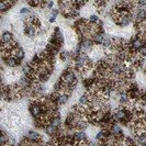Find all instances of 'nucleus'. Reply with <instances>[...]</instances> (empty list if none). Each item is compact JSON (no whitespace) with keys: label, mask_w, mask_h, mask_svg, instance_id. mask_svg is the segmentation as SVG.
<instances>
[{"label":"nucleus","mask_w":146,"mask_h":146,"mask_svg":"<svg viewBox=\"0 0 146 146\" xmlns=\"http://www.w3.org/2000/svg\"><path fill=\"white\" fill-rule=\"evenodd\" d=\"M59 79L63 81L66 86H77V82H78L77 76H76V74H75L72 67L70 68H66L65 70L63 72V74L60 75Z\"/></svg>","instance_id":"nucleus-1"},{"label":"nucleus","mask_w":146,"mask_h":146,"mask_svg":"<svg viewBox=\"0 0 146 146\" xmlns=\"http://www.w3.org/2000/svg\"><path fill=\"white\" fill-rule=\"evenodd\" d=\"M50 43L60 50L62 45L64 43V38H63V34H62L59 28H55L54 33H53V35L51 36V40H50Z\"/></svg>","instance_id":"nucleus-2"},{"label":"nucleus","mask_w":146,"mask_h":146,"mask_svg":"<svg viewBox=\"0 0 146 146\" xmlns=\"http://www.w3.org/2000/svg\"><path fill=\"white\" fill-rule=\"evenodd\" d=\"M25 139H28L31 143H35V144H40L42 145V136L38 134V132L35 131H29L25 135Z\"/></svg>","instance_id":"nucleus-3"},{"label":"nucleus","mask_w":146,"mask_h":146,"mask_svg":"<svg viewBox=\"0 0 146 146\" xmlns=\"http://www.w3.org/2000/svg\"><path fill=\"white\" fill-rule=\"evenodd\" d=\"M74 139H75V143L76 145L78 144H81V143H87V135L84 131H75L73 133Z\"/></svg>","instance_id":"nucleus-4"},{"label":"nucleus","mask_w":146,"mask_h":146,"mask_svg":"<svg viewBox=\"0 0 146 146\" xmlns=\"http://www.w3.org/2000/svg\"><path fill=\"white\" fill-rule=\"evenodd\" d=\"M106 32L104 31H101V32H97L94 36L91 37V40L94 41V43L95 44H101L102 45V43H103V41H104V37H106Z\"/></svg>","instance_id":"nucleus-5"},{"label":"nucleus","mask_w":146,"mask_h":146,"mask_svg":"<svg viewBox=\"0 0 146 146\" xmlns=\"http://www.w3.org/2000/svg\"><path fill=\"white\" fill-rule=\"evenodd\" d=\"M13 36H12V33L9 32V31H5L1 35V42L2 44H11L13 42Z\"/></svg>","instance_id":"nucleus-6"},{"label":"nucleus","mask_w":146,"mask_h":146,"mask_svg":"<svg viewBox=\"0 0 146 146\" xmlns=\"http://www.w3.org/2000/svg\"><path fill=\"white\" fill-rule=\"evenodd\" d=\"M24 33L25 35H28L29 37H33L35 36L37 33H38V30L30 24H25V28H24Z\"/></svg>","instance_id":"nucleus-7"},{"label":"nucleus","mask_w":146,"mask_h":146,"mask_svg":"<svg viewBox=\"0 0 146 146\" xmlns=\"http://www.w3.org/2000/svg\"><path fill=\"white\" fill-rule=\"evenodd\" d=\"M44 130H45V132H46V134L50 135V136H52V137L55 136V135L60 131V129H58V127H56V126H54V125H52V124H47Z\"/></svg>","instance_id":"nucleus-8"},{"label":"nucleus","mask_w":146,"mask_h":146,"mask_svg":"<svg viewBox=\"0 0 146 146\" xmlns=\"http://www.w3.org/2000/svg\"><path fill=\"white\" fill-rule=\"evenodd\" d=\"M12 56L15 57L19 62H21L22 59L24 58V51L22 50L20 46H18V47L13 48V51H12Z\"/></svg>","instance_id":"nucleus-9"},{"label":"nucleus","mask_w":146,"mask_h":146,"mask_svg":"<svg viewBox=\"0 0 146 146\" xmlns=\"http://www.w3.org/2000/svg\"><path fill=\"white\" fill-rule=\"evenodd\" d=\"M3 62H5V64H6L8 67H17L18 65H20V62L15 58V57H13V56L8 57V58L5 59Z\"/></svg>","instance_id":"nucleus-10"},{"label":"nucleus","mask_w":146,"mask_h":146,"mask_svg":"<svg viewBox=\"0 0 146 146\" xmlns=\"http://www.w3.org/2000/svg\"><path fill=\"white\" fill-rule=\"evenodd\" d=\"M69 99V95L65 94V92H58V97H57V104L62 106V104H65L67 103Z\"/></svg>","instance_id":"nucleus-11"},{"label":"nucleus","mask_w":146,"mask_h":146,"mask_svg":"<svg viewBox=\"0 0 146 146\" xmlns=\"http://www.w3.org/2000/svg\"><path fill=\"white\" fill-rule=\"evenodd\" d=\"M15 2L13 1H5V2H0V11L1 12H6L8 9L12 7Z\"/></svg>","instance_id":"nucleus-12"},{"label":"nucleus","mask_w":146,"mask_h":146,"mask_svg":"<svg viewBox=\"0 0 146 146\" xmlns=\"http://www.w3.org/2000/svg\"><path fill=\"white\" fill-rule=\"evenodd\" d=\"M112 44H113V38L108 36V35H106L104 41H103V43H102L103 48H104V50H109L110 47L112 46Z\"/></svg>","instance_id":"nucleus-13"},{"label":"nucleus","mask_w":146,"mask_h":146,"mask_svg":"<svg viewBox=\"0 0 146 146\" xmlns=\"http://www.w3.org/2000/svg\"><path fill=\"white\" fill-rule=\"evenodd\" d=\"M50 124L54 125V126H56V127L60 129V126H62V119H60V115H56V117H52Z\"/></svg>","instance_id":"nucleus-14"},{"label":"nucleus","mask_w":146,"mask_h":146,"mask_svg":"<svg viewBox=\"0 0 146 146\" xmlns=\"http://www.w3.org/2000/svg\"><path fill=\"white\" fill-rule=\"evenodd\" d=\"M9 144H10V143H9V136L6 134V132L2 131V133H1V137H0V145L6 146V145H9Z\"/></svg>","instance_id":"nucleus-15"},{"label":"nucleus","mask_w":146,"mask_h":146,"mask_svg":"<svg viewBox=\"0 0 146 146\" xmlns=\"http://www.w3.org/2000/svg\"><path fill=\"white\" fill-rule=\"evenodd\" d=\"M88 22H89L90 24H92V25H97V24L100 22V19H99V17L97 15H90Z\"/></svg>","instance_id":"nucleus-16"},{"label":"nucleus","mask_w":146,"mask_h":146,"mask_svg":"<svg viewBox=\"0 0 146 146\" xmlns=\"http://www.w3.org/2000/svg\"><path fill=\"white\" fill-rule=\"evenodd\" d=\"M137 54H139V55L141 56V57H142V58L146 57V43L144 44L142 47H141V50L139 51V53H137Z\"/></svg>","instance_id":"nucleus-17"},{"label":"nucleus","mask_w":146,"mask_h":146,"mask_svg":"<svg viewBox=\"0 0 146 146\" xmlns=\"http://www.w3.org/2000/svg\"><path fill=\"white\" fill-rule=\"evenodd\" d=\"M68 58H69V52L63 51L60 53V59L62 60H67Z\"/></svg>","instance_id":"nucleus-18"},{"label":"nucleus","mask_w":146,"mask_h":146,"mask_svg":"<svg viewBox=\"0 0 146 146\" xmlns=\"http://www.w3.org/2000/svg\"><path fill=\"white\" fill-rule=\"evenodd\" d=\"M30 10L28 9V8H22L21 10H20V13L21 15H27V13H29Z\"/></svg>","instance_id":"nucleus-19"},{"label":"nucleus","mask_w":146,"mask_h":146,"mask_svg":"<svg viewBox=\"0 0 146 146\" xmlns=\"http://www.w3.org/2000/svg\"><path fill=\"white\" fill-rule=\"evenodd\" d=\"M58 15V10L57 9H54L53 11H52V15H54V17H56V15Z\"/></svg>","instance_id":"nucleus-20"},{"label":"nucleus","mask_w":146,"mask_h":146,"mask_svg":"<svg viewBox=\"0 0 146 146\" xmlns=\"http://www.w3.org/2000/svg\"><path fill=\"white\" fill-rule=\"evenodd\" d=\"M53 1H50V2H47V5H46V7H47V9H51V8H53Z\"/></svg>","instance_id":"nucleus-21"},{"label":"nucleus","mask_w":146,"mask_h":146,"mask_svg":"<svg viewBox=\"0 0 146 146\" xmlns=\"http://www.w3.org/2000/svg\"><path fill=\"white\" fill-rule=\"evenodd\" d=\"M55 20H56V17L51 15V18H50V22H51V23H53V22H55Z\"/></svg>","instance_id":"nucleus-22"}]
</instances>
